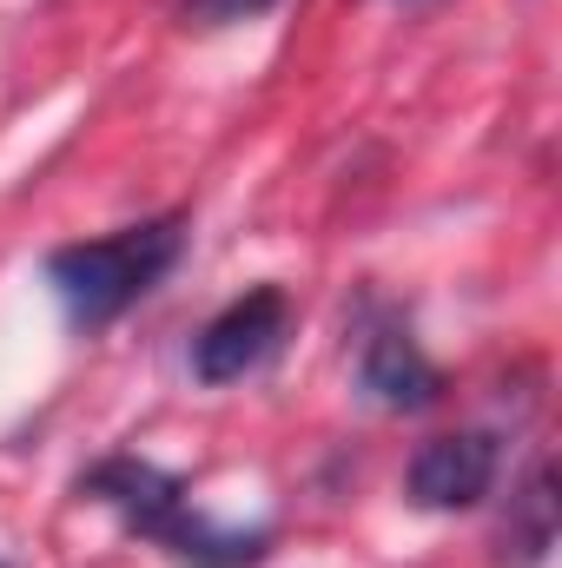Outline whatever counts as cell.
I'll return each mask as SVG.
<instances>
[{
	"label": "cell",
	"mask_w": 562,
	"mask_h": 568,
	"mask_svg": "<svg viewBox=\"0 0 562 568\" xmlns=\"http://www.w3.org/2000/svg\"><path fill=\"white\" fill-rule=\"evenodd\" d=\"M562 536V496H556V463L536 456L523 469V483L510 489V509L496 523V542H490V562L496 568H550Z\"/></svg>",
	"instance_id": "8992f818"
},
{
	"label": "cell",
	"mask_w": 562,
	"mask_h": 568,
	"mask_svg": "<svg viewBox=\"0 0 562 568\" xmlns=\"http://www.w3.org/2000/svg\"><path fill=\"white\" fill-rule=\"evenodd\" d=\"M358 390L364 404L391 410V417H418L430 404H443V371L423 357L411 324L384 304H364V331H358Z\"/></svg>",
	"instance_id": "277c9868"
},
{
	"label": "cell",
	"mask_w": 562,
	"mask_h": 568,
	"mask_svg": "<svg viewBox=\"0 0 562 568\" xmlns=\"http://www.w3.org/2000/svg\"><path fill=\"white\" fill-rule=\"evenodd\" d=\"M185 239H192L185 212H152L140 225L53 245L40 272H47V291L60 297L67 324L93 337V331L120 324L140 297H152L159 284L172 278V265L185 258Z\"/></svg>",
	"instance_id": "7a4b0ae2"
},
{
	"label": "cell",
	"mask_w": 562,
	"mask_h": 568,
	"mask_svg": "<svg viewBox=\"0 0 562 568\" xmlns=\"http://www.w3.org/2000/svg\"><path fill=\"white\" fill-rule=\"evenodd\" d=\"M0 568H13V562H7V556H0Z\"/></svg>",
	"instance_id": "ba28073f"
},
{
	"label": "cell",
	"mask_w": 562,
	"mask_h": 568,
	"mask_svg": "<svg viewBox=\"0 0 562 568\" xmlns=\"http://www.w3.org/2000/svg\"><path fill=\"white\" fill-rule=\"evenodd\" d=\"M503 469V436L496 429H443L418 443L411 469H404V503L423 516H450V509H476L496 489Z\"/></svg>",
	"instance_id": "5b68a950"
},
{
	"label": "cell",
	"mask_w": 562,
	"mask_h": 568,
	"mask_svg": "<svg viewBox=\"0 0 562 568\" xmlns=\"http://www.w3.org/2000/svg\"><path fill=\"white\" fill-rule=\"evenodd\" d=\"M73 489L87 503L113 509L127 536L152 542L159 556H172L179 568H259L272 556V529H225V523L199 516L192 496H185V476L145 463L133 449L100 456L93 469H80Z\"/></svg>",
	"instance_id": "6da1fadb"
},
{
	"label": "cell",
	"mask_w": 562,
	"mask_h": 568,
	"mask_svg": "<svg viewBox=\"0 0 562 568\" xmlns=\"http://www.w3.org/2000/svg\"><path fill=\"white\" fill-rule=\"evenodd\" d=\"M284 337H291V297H284V284H252L219 317H205V331L192 337V377L205 390L245 384L252 371H265L279 357Z\"/></svg>",
	"instance_id": "3957f363"
},
{
	"label": "cell",
	"mask_w": 562,
	"mask_h": 568,
	"mask_svg": "<svg viewBox=\"0 0 562 568\" xmlns=\"http://www.w3.org/2000/svg\"><path fill=\"white\" fill-rule=\"evenodd\" d=\"M284 0H179V20L185 27H239V20H259Z\"/></svg>",
	"instance_id": "52a82bcc"
}]
</instances>
